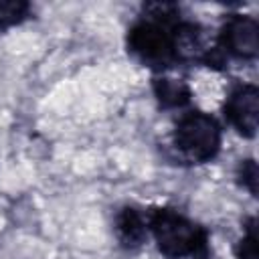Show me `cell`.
<instances>
[{
	"instance_id": "8",
	"label": "cell",
	"mask_w": 259,
	"mask_h": 259,
	"mask_svg": "<svg viewBox=\"0 0 259 259\" xmlns=\"http://www.w3.org/2000/svg\"><path fill=\"white\" fill-rule=\"evenodd\" d=\"M28 4L22 0H0V28L18 24L28 14Z\"/></svg>"
},
{
	"instance_id": "4",
	"label": "cell",
	"mask_w": 259,
	"mask_h": 259,
	"mask_svg": "<svg viewBox=\"0 0 259 259\" xmlns=\"http://www.w3.org/2000/svg\"><path fill=\"white\" fill-rule=\"evenodd\" d=\"M221 49L237 59H255L259 51V26L251 16L231 14L221 30Z\"/></svg>"
},
{
	"instance_id": "7",
	"label": "cell",
	"mask_w": 259,
	"mask_h": 259,
	"mask_svg": "<svg viewBox=\"0 0 259 259\" xmlns=\"http://www.w3.org/2000/svg\"><path fill=\"white\" fill-rule=\"evenodd\" d=\"M154 95L164 107H182L190 101V89L184 81L160 77L154 79Z\"/></svg>"
},
{
	"instance_id": "1",
	"label": "cell",
	"mask_w": 259,
	"mask_h": 259,
	"mask_svg": "<svg viewBox=\"0 0 259 259\" xmlns=\"http://www.w3.org/2000/svg\"><path fill=\"white\" fill-rule=\"evenodd\" d=\"M158 249L168 259H210L206 231L172 208H158L150 217Z\"/></svg>"
},
{
	"instance_id": "3",
	"label": "cell",
	"mask_w": 259,
	"mask_h": 259,
	"mask_svg": "<svg viewBox=\"0 0 259 259\" xmlns=\"http://www.w3.org/2000/svg\"><path fill=\"white\" fill-rule=\"evenodd\" d=\"M174 142L188 160L208 162L221 150V127L214 117L202 111H190L176 123Z\"/></svg>"
},
{
	"instance_id": "10",
	"label": "cell",
	"mask_w": 259,
	"mask_h": 259,
	"mask_svg": "<svg viewBox=\"0 0 259 259\" xmlns=\"http://www.w3.org/2000/svg\"><path fill=\"white\" fill-rule=\"evenodd\" d=\"M239 259H257V237H255V223L251 221L247 233L239 243Z\"/></svg>"
},
{
	"instance_id": "2",
	"label": "cell",
	"mask_w": 259,
	"mask_h": 259,
	"mask_svg": "<svg viewBox=\"0 0 259 259\" xmlns=\"http://www.w3.org/2000/svg\"><path fill=\"white\" fill-rule=\"evenodd\" d=\"M172 28L174 26L146 16L127 30V51L150 67H170L174 61H178Z\"/></svg>"
},
{
	"instance_id": "9",
	"label": "cell",
	"mask_w": 259,
	"mask_h": 259,
	"mask_svg": "<svg viewBox=\"0 0 259 259\" xmlns=\"http://www.w3.org/2000/svg\"><path fill=\"white\" fill-rule=\"evenodd\" d=\"M237 178L239 182L255 196L257 194V164L253 160H243L237 168Z\"/></svg>"
},
{
	"instance_id": "5",
	"label": "cell",
	"mask_w": 259,
	"mask_h": 259,
	"mask_svg": "<svg viewBox=\"0 0 259 259\" xmlns=\"http://www.w3.org/2000/svg\"><path fill=\"white\" fill-rule=\"evenodd\" d=\"M225 115L229 123L245 138H253L257 132L259 119V93L255 85H237L227 101H225Z\"/></svg>"
},
{
	"instance_id": "6",
	"label": "cell",
	"mask_w": 259,
	"mask_h": 259,
	"mask_svg": "<svg viewBox=\"0 0 259 259\" xmlns=\"http://www.w3.org/2000/svg\"><path fill=\"white\" fill-rule=\"evenodd\" d=\"M115 233H117V239L125 247L134 249V247H140L144 243L146 233H148V227H146L144 217L136 208L125 206L115 217Z\"/></svg>"
}]
</instances>
